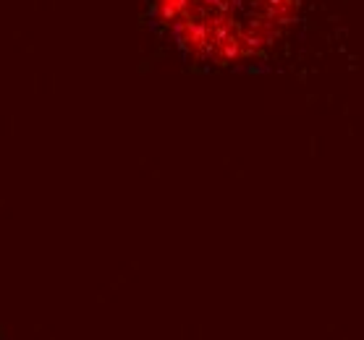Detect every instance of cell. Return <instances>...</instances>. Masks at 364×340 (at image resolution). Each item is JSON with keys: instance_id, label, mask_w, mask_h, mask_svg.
I'll use <instances>...</instances> for the list:
<instances>
[{"instance_id": "cell-1", "label": "cell", "mask_w": 364, "mask_h": 340, "mask_svg": "<svg viewBox=\"0 0 364 340\" xmlns=\"http://www.w3.org/2000/svg\"><path fill=\"white\" fill-rule=\"evenodd\" d=\"M152 32L186 63L249 71L273 63L301 29L309 0H144Z\"/></svg>"}]
</instances>
